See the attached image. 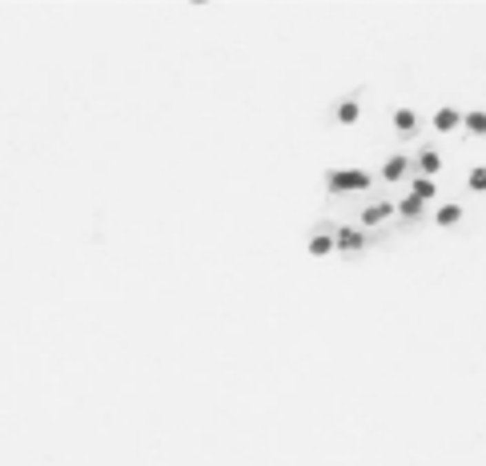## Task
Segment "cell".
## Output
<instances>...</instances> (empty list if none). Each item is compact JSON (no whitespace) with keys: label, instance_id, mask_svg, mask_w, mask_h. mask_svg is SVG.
I'll return each instance as SVG.
<instances>
[{"label":"cell","instance_id":"2","mask_svg":"<svg viewBox=\"0 0 486 466\" xmlns=\"http://www.w3.org/2000/svg\"><path fill=\"white\" fill-rule=\"evenodd\" d=\"M338 245H346V250H358V245H362V233L342 230V233H338Z\"/></svg>","mask_w":486,"mask_h":466},{"label":"cell","instance_id":"3","mask_svg":"<svg viewBox=\"0 0 486 466\" xmlns=\"http://www.w3.org/2000/svg\"><path fill=\"white\" fill-rule=\"evenodd\" d=\"M382 173H386L390 181H398V177L406 173V161H402V157H394V161H386V169H382Z\"/></svg>","mask_w":486,"mask_h":466},{"label":"cell","instance_id":"9","mask_svg":"<svg viewBox=\"0 0 486 466\" xmlns=\"http://www.w3.org/2000/svg\"><path fill=\"white\" fill-rule=\"evenodd\" d=\"M470 185H474V189H486V169H474V173H470Z\"/></svg>","mask_w":486,"mask_h":466},{"label":"cell","instance_id":"5","mask_svg":"<svg viewBox=\"0 0 486 466\" xmlns=\"http://www.w3.org/2000/svg\"><path fill=\"white\" fill-rule=\"evenodd\" d=\"M458 217H463V210H458V205H442V210H438L442 225H450V221H458Z\"/></svg>","mask_w":486,"mask_h":466},{"label":"cell","instance_id":"8","mask_svg":"<svg viewBox=\"0 0 486 466\" xmlns=\"http://www.w3.org/2000/svg\"><path fill=\"white\" fill-rule=\"evenodd\" d=\"M398 210H402V213H418V210H422V201H418V197H406Z\"/></svg>","mask_w":486,"mask_h":466},{"label":"cell","instance_id":"6","mask_svg":"<svg viewBox=\"0 0 486 466\" xmlns=\"http://www.w3.org/2000/svg\"><path fill=\"white\" fill-rule=\"evenodd\" d=\"M418 161H422V169H426V173H434V169H438V153H430V149H426V153H422V157H418Z\"/></svg>","mask_w":486,"mask_h":466},{"label":"cell","instance_id":"7","mask_svg":"<svg viewBox=\"0 0 486 466\" xmlns=\"http://www.w3.org/2000/svg\"><path fill=\"white\" fill-rule=\"evenodd\" d=\"M398 129H402V133H410V129H414V113H410V109H402V113H398Z\"/></svg>","mask_w":486,"mask_h":466},{"label":"cell","instance_id":"1","mask_svg":"<svg viewBox=\"0 0 486 466\" xmlns=\"http://www.w3.org/2000/svg\"><path fill=\"white\" fill-rule=\"evenodd\" d=\"M458 121H463V116L454 113V109H438V116H434V125H438L442 133H446V129H454Z\"/></svg>","mask_w":486,"mask_h":466},{"label":"cell","instance_id":"4","mask_svg":"<svg viewBox=\"0 0 486 466\" xmlns=\"http://www.w3.org/2000/svg\"><path fill=\"white\" fill-rule=\"evenodd\" d=\"M463 121H466L470 133H486V113H470V116H463Z\"/></svg>","mask_w":486,"mask_h":466}]
</instances>
